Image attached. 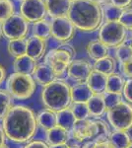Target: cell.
Masks as SVG:
<instances>
[{
	"mask_svg": "<svg viewBox=\"0 0 132 148\" xmlns=\"http://www.w3.org/2000/svg\"><path fill=\"white\" fill-rule=\"evenodd\" d=\"M37 116L29 107L13 106L2 120V127L7 138L15 143L30 142L38 131Z\"/></svg>",
	"mask_w": 132,
	"mask_h": 148,
	"instance_id": "cell-1",
	"label": "cell"
},
{
	"mask_svg": "<svg viewBox=\"0 0 132 148\" xmlns=\"http://www.w3.org/2000/svg\"><path fill=\"white\" fill-rule=\"evenodd\" d=\"M77 30L82 32H95L103 25V8L91 0H77L72 2L67 15Z\"/></svg>",
	"mask_w": 132,
	"mask_h": 148,
	"instance_id": "cell-2",
	"label": "cell"
},
{
	"mask_svg": "<svg viewBox=\"0 0 132 148\" xmlns=\"http://www.w3.org/2000/svg\"><path fill=\"white\" fill-rule=\"evenodd\" d=\"M40 100L45 109L58 113L72 105L71 87L65 81L55 80L47 86L42 87Z\"/></svg>",
	"mask_w": 132,
	"mask_h": 148,
	"instance_id": "cell-3",
	"label": "cell"
},
{
	"mask_svg": "<svg viewBox=\"0 0 132 148\" xmlns=\"http://www.w3.org/2000/svg\"><path fill=\"white\" fill-rule=\"evenodd\" d=\"M36 81L33 76L14 72L8 77L6 82V90L14 99L24 101L28 100L36 91Z\"/></svg>",
	"mask_w": 132,
	"mask_h": 148,
	"instance_id": "cell-4",
	"label": "cell"
},
{
	"mask_svg": "<svg viewBox=\"0 0 132 148\" xmlns=\"http://www.w3.org/2000/svg\"><path fill=\"white\" fill-rule=\"evenodd\" d=\"M127 29L124 28L118 21L105 22L99 29L98 40L107 47H114L121 46L127 40Z\"/></svg>",
	"mask_w": 132,
	"mask_h": 148,
	"instance_id": "cell-5",
	"label": "cell"
},
{
	"mask_svg": "<svg viewBox=\"0 0 132 148\" xmlns=\"http://www.w3.org/2000/svg\"><path fill=\"white\" fill-rule=\"evenodd\" d=\"M107 118L114 130L130 131L132 130V105L123 101L116 108L109 110Z\"/></svg>",
	"mask_w": 132,
	"mask_h": 148,
	"instance_id": "cell-6",
	"label": "cell"
},
{
	"mask_svg": "<svg viewBox=\"0 0 132 148\" xmlns=\"http://www.w3.org/2000/svg\"><path fill=\"white\" fill-rule=\"evenodd\" d=\"M29 28L30 23L20 13H15L2 24L3 36L9 40L26 39L29 33Z\"/></svg>",
	"mask_w": 132,
	"mask_h": 148,
	"instance_id": "cell-7",
	"label": "cell"
},
{
	"mask_svg": "<svg viewBox=\"0 0 132 148\" xmlns=\"http://www.w3.org/2000/svg\"><path fill=\"white\" fill-rule=\"evenodd\" d=\"M72 60L70 54L59 47L49 51L44 57V62L51 67L56 77H61L67 72V68Z\"/></svg>",
	"mask_w": 132,
	"mask_h": 148,
	"instance_id": "cell-8",
	"label": "cell"
},
{
	"mask_svg": "<svg viewBox=\"0 0 132 148\" xmlns=\"http://www.w3.org/2000/svg\"><path fill=\"white\" fill-rule=\"evenodd\" d=\"M20 14L29 23L44 20L47 16L44 0H23L20 5Z\"/></svg>",
	"mask_w": 132,
	"mask_h": 148,
	"instance_id": "cell-9",
	"label": "cell"
},
{
	"mask_svg": "<svg viewBox=\"0 0 132 148\" xmlns=\"http://www.w3.org/2000/svg\"><path fill=\"white\" fill-rule=\"evenodd\" d=\"M75 26L68 17L51 19V37L57 42H69L75 36Z\"/></svg>",
	"mask_w": 132,
	"mask_h": 148,
	"instance_id": "cell-10",
	"label": "cell"
},
{
	"mask_svg": "<svg viewBox=\"0 0 132 148\" xmlns=\"http://www.w3.org/2000/svg\"><path fill=\"white\" fill-rule=\"evenodd\" d=\"M94 70L93 65L86 59H74L67 68V76L75 83L87 82L89 76Z\"/></svg>",
	"mask_w": 132,
	"mask_h": 148,
	"instance_id": "cell-11",
	"label": "cell"
},
{
	"mask_svg": "<svg viewBox=\"0 0 132 148\" xmlns=\"http://www.w3.org/2000/svg\"><path fill=\"white\" fill-rule=\"evenodd\" d=\"M70 133L73 139H75L77 142L93 140L97 133L96 120L94 121L91 119H87L83 121H77Z\"/></svg>",
	"mask_w": 132,
	"mask_h": 148,
	"instance_id": "cell-12",
	"label": "cell"
},
{
	"mask_svg": "<svg viewBox=\"0 0 132 148\" xmlns=\"http://www.w3.org/2000/svg\"><path fill=\"white\" fill-rule=\"evenodd\" d=\"M47 15L51 19L67 17L71 8V0H44Z\"/></svg>",
	"mask_w": 132,
	"mask_h": 148,
	"instance_id": "cell-13",
	"label": "cell"
},
{
	"mask_svg": "<svg viewBox=\"0 0 132 148\" xmlns=\"http://www.w3.org/2000/svg\"><path fill=\"white\" fill-rule=\"evenodd\" d=\"M32 76L34 80L36 81V83L42 85V87L47 86L57 79L56 75H55L51 67L45 62L38 64Z\"/></svg>",
	"mask_w": 132,
	"mask_h": 148,
	"instance_id": "cell-14",
	"label": "cell"
},
{
	"mask_svg": "<svg viewBox=\"0 0 132 148\" xmlns=\"http://www.w3.org/2000/svg\"><path fill=\"white\" fill-rule=\"evenodd\" d=\"M47 40L32 36L27 40V54L35 60H40L45 56Z\"/></svg>",
	"mask_w": 132,
	"mask_h": 148,
	"instance_id": "cell-15",
	"label": "cell"
},
{
	"mask_svg": "<svg viewBox=\"0 0 132 148\" xmlns=\"http://www.w3.org/2000/svg\"><path fill=\"white\" fill-rule=\"evenodd\" d=\"M87 104L91 118H94L95 120H101V118L107 114V109L104 94H95L89 100Z\"/></svg>",
	"mask_w": 132,
	"mask_h": 148,
	"instance_id": "cell-16",
	"label": "cell"
},
{
	"mask_svg": "<svg viewBox=\"0 0 132 148\" xmlns=\"http://www.w3.org/2000/svg\"><path fill=\"white\" fill-rule=\"evenodd\" d=\"M38 65V61L35 60L28 54L15 58L13 61V69L14 72L25 74V75H33L34 71Z\"/></svg>",
	"mask_w": 132,
	"mask_h": 148,
	"instance_id": "cell-17",
	"label": "cell"
},
{
	"mask_svg": "<svg viewBox=\"0 0 132 148\" xmlns=\"http://www.w3.org/2000/svg\"><path fill=\"white\" fill-rule=\"evenodd\" d=\"M107 75L93 70L86 83L89 85L94 94H105L107 89Z\"/></svg>",
	"mask_w": 132,
	"mask_h": 148,
	"instance_id": "cell-18",
	"label": "cell"
},
{
	"mask_svg": "<svg viewBox=\"0 0 132 148\" xmlns=\"http://www.w3.org/2000/svg\"><path fill=\"white\" fill-rule=\"evenodd\" d=\"M86 51L92 60L97 61L104 57L109 56V47L103 44L100 40H95L88 42L86 46Z\"/></svg>",
	"mask_w": 132,
	"mask_h": 148,
	"instance_id": "cell-19",
	"label": "cell"
},
{
	"mask_svg": "<svg viewBox=\"0 0 132 148\" xmlns=\"http://www.w3.org/2000/svg\"><path fill=\"white\" fill-rule=\"evenodd\" d=\"M94 95L95 94L86 82L76 83L71 87L72 103H88Z\"/></svg>",
	"mask_w": 132,
	"mask_h": 148,
	"instance_id": "cell-20",
	"label": "cell"
},
{
	"mask_svg": "<svg viewBox=\"0 0 132 148\" xmlns=\"http://www.w3.org/2000/svg\"><path fill=\"white\" fill-rule=\"evenodd\" d=\"M69 133L67 130L61 128L60 126H55L54 128L47 131V143L49 147L56 145L67 144L69 138Z\"/></svg>",
	"mask_w": 132,
	"mask_h": 148,
	"instance_id": "cell-21",
	"label": "cell"
},
{
	"mask_svg": "<svg viewBox=\"0 0 132 148\" xmlns=\"http://www.w3.org/2000/svg\"><path fill=\"white\" fill-rule=\"evenodd\" d=\"M126 79L120 73H111L107 75V89L105 93H114V94H122L125 86Z\"/></svg>",
	"mask_w": 132,
	"mask_h": 148,
	"instance_id": "cell-22",
	"label": "cell"
},
{
	"mask_svg": "<svg viewBox=\"0 0 132 148\" xmlns=\"http://www.w3.org/2000/svg\"><path fill=\"white\" fill-rule=\"evenodd\" d=\"M38 123L44 130H49L57 126V114L50 110L44 109L37 116Z\"/></svg>",
	"mask_w": 132,
	"mask_h": 148,
	"instance_id": "cell-23",
	"label": "cell"
},
{
	"mask_svg": "<svg viewBox=\"0 0 132 148\" xmlns=\"http://www.w3.org/2000/svg\"><path fill=\"white\" fill-rule=\"evenodd\" d=\"M56 114H57V125L60 126L63 130H67L68 132H71L72 128H73V126L75 125L76 121H77L71 108H67Z\"/></svg>",
	"mask_w": 132,
	"mask_h": 148,
	"instance_id": "cell-24",
	"label": "cell"
},
{
	"mask_svg": "<svg viewBox=\"0 0 132 148\" xmlns=\"http://www.w3.org/2000/svg\"><path fill=\"white\" fill-rule=\"evenodd\" d=\"M109 141L116 148H128L132 144V136L128 131L114 130L110 133Z\"/></svg>",
	"mask_w": 132,
	"mask_h": 148,
	"instance_id": "cell-25",
	"label": "cell"
},
{
	"mask_svg": "<svg viewBox=\"0 0 132 148\" xmlns=\"http://www.w3.org/2000/svg\"><path fill=\"white\" fill-rule=\"evenodd\" d=\"M32 33L33 36L37 38L44 40H49L51 37V22L47 19H44V20L33 23Z\"/></svg>",
	"mask_w": 132,
	"mask_h": 148,
	"instance_id": "cell-26",
	"label": "cell"
},
{
	"mask_svg": "<svg viewBox=\"0 0 132 148\" xmlns=\"http://www.w3.org/2000/svg\"><path fill=\"white\" fill-rule=\"evenodd\" d=\"M93 67L94 70L99 71L101 73L105 74V75H109V74L116 72V59L109 56L100 59V60L95 61V63L93 64Z\"/></svg>",
	"mask_w": 132,
	"mask_h": 148,
	"instance_id": "cell-27",
	"label": "cell"
},
{
	"mask_svg": "<svg viewBox=\"0 0 132 148\" xmlns=\"http://www.w3.org/2000/svg\"><path fill=\"white\" fill-rule=\"evenodd\" d=\"M7 51H8V53L14 58L26 56L27 54V40L19 39L9 40L7 45Z\"/></svg>",
	"mask_w": 132,
	"mask_h": 148,
	"instance_id": "cell-28",
	"label": "cell"
},
{
	"mask_svg": "<svg viewBox=\"0 0 132 148\" xmlns=\"http://www.w3.org/2000/svg\"><path fill=\"white\" fill-rule=\"evenodd\" d=\"M13 99L7 90L0 89V120H3L13 107Z\"/></svg>",
	"mask_w": 132,
	"mask_h": 148,
	"instance_id": "cell-29",
	"label": "cell"
},
{
	"mask_svg": "<svg viewBox=\"0 0 132 148\" xmlns=\"http://www.w3.org/2000/svg\"><path fill=\"white\" fill-rule=\"evenodd\" d=\"M96 123H97V133H96L94 139L91 141L102 142L105 141V140H109L110 133H111L109 125V123H107L103 120H96Z\"/></svg>",
	"mask_w": 132,
	"mask_h": 148,
	"instance_id": "cell-30",
	"label": "cell"
},
{
	"mask_svg": "<svg viewBox=\"0 0 132 148\" xmlns=\"http://www.w3.org/2000/svg\"><path fill=\"white\" fill-rule=\"evenodd\" d=\"M123 9L119 8L114 4L105 3V7L103 8V14H104V18L105 22H109V21H119Z\"/></svg>",
	"mask_w": 132,
	"mask_h": 148,
	"instance_id": "cell-31",
	"label": "cell"
},
{
	"mask_svg": "<svg viewBox=\"0 0 132 148\" xmlns=\"http://www.w3.org/2000/svg\"><path fill=\"white\" fill-rule=\"evenodd\" d=\"M70 108L77 121H83L91 118L87 103H72Z\"/></svg>",
	"mask_w": 132,
	"mask_h": 148,
	"instance_id": "cell-32",
	"label": "cell"
},
{
	"mask_svg": "<svg viewBox=\"0 0 132 148\" xmlns=\"http://www.w3.org/2000/svg\"><path fill=\"white\" fill-rule=\"evenodd\" d=\"M15 14L14 4L11 0H0V24H3Z\"/></svg>",
	"mask_w": 132,
	"mask_h": 148,
	"instance_id": "cell-33",
	"label": "cell"
},
{
	"mask_svg": "<svg viewBox=\"0 0 132 148\" xmlns=\"http://www.w3.org/2000/svg\"><path fill=\"white\" fill-rule=\"evenodd\" d=\"M116 59L119 63H124L132 59V51L125 42L116 49Z\"/></svg>",
	"mask_w": 132,
	"mask_h": 148,
	"instance_id": "cell-34",
	"label": "cell"
},
{
	"mask_svg": "<svg viewBox=\"0 0 132 148\" xmlns=\"http://www.w3.org/2000/svg\"><path fill=\"white\" fill-rule=\"evenodd\" d=\"M105 101L107 105V111L110 109L116 108L119 104L124 101V98L122 94H114V93H105Z\"/></svg>",
	"mask_w": 132,
	"mask_h": 148,
	"instance_id": "cell-35",
	"label": "cell"
},
{
	"mask_svg": "<svg viewBox=\"0 0 132 148\" xmlns=\"http://www.w3.org/2000/svg\"><path fill=\"white\" fill-rule=\"evenodd\" d=\"M119 23L126 28L127 30H131L132 29V8L124 9L122 12L120 18H119Z\"/></svg>",
	"mask_w": 132,
	"mask_h": 148,
	"instance_id": "cell-36",
	"label": "cell"
},
{
	"mask_svg": "<svg viewBox=\"0 0 132 148\" xmlns=\"http://www.w3.org/2000/svg\"><path fill=\"white\" fill-rule=\"evenodd\" d=\"M83 148H116L109 140H105L102 142L96 141H86L83 144Z\"/></svg>",
	"mask_w": 132,
	"mask_h": 148,
	"instance_id": "cell-37",
	"label": "cell"
},
{
	"mask_svg": "<svg viewBox=\"0 0 132 148\" xmlns=\"http://www.w3.org/2000/svg\"><path fill=\"white\" fill-rule=\"evenodd\" d=\"M121 75L126 79H132V59L127 62L119 63Z\"/></svg>",
	"mask_w": 132,
	"mask_h": 148,
	"instance_id": "cell-38",
	"label": "cell"
},
{
	"mask_svg": "<svg viewBox=\"0 0 132 148\" xmlns=\"http://www.w3.org/2000/svg\"><path fill=\"white\" fill-rule=\"evenodd\" d=\"M122 95H123L124 100L132 105V79H126Z\"/></svg>",
	"mask_w": 132,
	"mask_h": 148,
	"instance_id": "cell-39",
	"label": "cell"
},
{
	"mask_svg": "<svg viewBox=\"0 0 132 148\" xmlns=\"http://www.w3.org/2000/svg\"><path fill=\"white\" fill-rule=\"evenodd\" d=\"M23 148H49V146L42 140H33L28 142Z\"/></svg>",
	"mask_w": 132,
	"mask_h": 148,
	"instance_id": "cell-40",
	"label": "cell"
},
{
	"mask_svg": "<svg viewBox=\"0 0 132 148\" xmlns=\"http://www.w3.org/2000/svg\"><path fill=\"white\" fill-rule=\"evenodd\" d=\"M57 47H59V49H63V51L68 52V53L71 56L72 59L74 60V58H75V56H76V49L72 45H70L69 42H64V44L59 45Z\"/></svg>",
	"mask_w": 132,
	"mask_h": 148,
	"instance_id": "cell-41",
	"label": "cell"
},
{
	"mask_svg": "<svg viewBox=\"0 0 132 148\" xmlns=\"http://www.w3.org/2000/svg\"><path fill=\"white\" fill-rule=\"evenodd\" d=\"M109 2L123 10L130 8V6L132 5V0H109Z\"/></svg>",
	"mask_w": 132,
	"mask_h": 148,
	"instance_id": "cell-42",
	"label": "cell"
},
{
	"mask_svg": "<svg viewBox=\"0 0 132 148\" xmlns=\"http://www.w3.org/2000/svg\"><path fill=\"white\" fill-rule=\"evenodd\" d=\"M6 138L7 136L5 134V131H4L2 126H0V147L6 144Z\"/></svg>",
	"mask_w": 132,
	"mask_h": 148,
	"instance_id": "cell-43",
	"label": "cell"
},
{
	"mask_svg": "<svg viewBox=\"0 0 132 148\" xmlns=\"http://www.w3.org/2000/svg\"><path fill=\"white\" fill-rule=\"evenodd\" d=\"M6 79V69L3 65L0 64V85Z\"/></svg>",
	"mask_w": 132,
	"mask_h": 148,
	"instance_id": "cell-44",
	"label": "cell"
},
{
	"mask_svg": "<svg viewBox=\"0 0 132 148\" xmlns=\"http://www.w3.org/2000/svg\"><path fill=\"white\" fill-rule=\"evenodd\" d=\"M91 1H93V2H95V3H98V4H100V5H102V4L107 3V0H91Z\"/></svg>",
	"mask_w": 132,
	"mask_h": 148,
	"instance_id": "cell-45",
	"label": "cell"
},
{
	"mask_svg": "<svg viewBox=\"0 0 132 148\" xmlns=\"http://www.w3.org/2000/svg\"><path fill=\"white\" fill-rule=\"evenodd\" d=\"M49 148H69L68 144H62V145H56V146H51Z\"/></svg>",
	"mask_w": 132,
	"mask_h": 148,
	"instance_id": "cell-46",
	"label": "cell"
},
{
	"mask_svg": "<svg viewBox=\"0 0 132 148\" xmlns=\"http://www.w3.org/2000/svg\"><path fill=\"white\" fill-rule=\"evenodd\" d=\"M69 148H82V146H81V145H79V144H77V143H74V144L69 145Z\"/></svg>",
	"mask_w": 132,
	"mask_h": 148,
	"instance_id": "cell-47",
	"label": "cell"
},
{
	"mask_svg": "<svg viewBox=\"0 0 132 148\" xmlns=\"http://www.w3.org/2000/svg\"><path fill=\"white\" fill-rule=\"evenodd\" d=\"M126 42H127V45L130 47V49H131V51H132V38H130V39H128V40H126Z\"/></svg>",
	"mask_w": 132,
	"mask_h": 148,
	"instance_id": "cell-48",
	"label": "cell"
},
{
	"mask_svg": "<svg viewBox=\"0 0 132 148\" xmlns=\"http://www.w3.org/2000/svg\"><path fill=\"white\" fill-rule=\"evenodd\" d=\"M3 36V32H2V24H0V39L2 38Z\"/></svg>",
	"mask_w": 132,
	"mask_h": 148,
	"instance_id": "cell-49",
	"label": "cell"
},
{
	"mask_svg": "<svg viewBox=\"0 0 132 148\" xmlns=\"http://www.w3.org/2000/svg\"><path fill=\"white\" fill-rule=\"evenodd\" d=\"M0 148H9V147L7 146V145L5 144V145H3V146H1V147H0Z\"/></svg>",
	"mask_w": 132,
	"mask_h": 148,
	"instance_id": "cell-50",
	"label": "cell"
},
{
	"mask_svg": "<svg viewBox=\"0 0 132 148\" xmlns=\"http://www.w3.org/2000/svg\"><path fill=\"white\" fill-rule=\"evenodd\" d=\"M130 33H131V38H132V29L130 30Z\"/></svg>",
	"mask_w": 132,
	"mask_h": 148,
	"instance_id": "cell-51",
	"label": "cell"
},
{
	"mask_svg": "<svg viewBox=\"0 0 132 148\" xmlns=\"http://www.w3.org/2000/svg\"><path fill=\"white\" fill-rule=\"evenodd\" d=\"M128 148H132V144H131V145H130V146H129Z\"/></svg>",
	"mask_w": 132,
	"mask_h": 148,
	"instance_id": "cell-52",
	"label": "cell"
},
{
	"mask_svg": "<svg viewBox=\"0 0 132 148\" xmlns=\"http://www.w3.org/2000/svg\"><path fill=\"white\" fill-rule=\"evenodd\" d=\"M71 1H72V2H73V1H77V0H71Z\"/></svg>",
	"mask_w": 132,
	"mask_h": 148,
	"instance_id": "cell-53",
	"label": "cell"
},
{
	"mask_svg": "<svg viewBox=\"0 0 132 148\" xmlns=\"http://www.w3.org/2000/svg\"><path fill=\"white\" fill-rule=\"evenodd\" d=\"M20 1H23V0H20Z\"/></svg>",
	"mask_w": 132,
	"mask_h": 148,
	"instance_id": "cell-54",
	"label": "cell"
},
{
	"mask_svg": "<svg viewBox=\"0 0 132 148\" xmlns=\"http://www.w3.org/2000/svg\"><path fill=\"white\" fill-rule=\"evenodd\" d=\"M82 148H83V147H82Z\"/></svg>",
	"mask_w": 132,
	"mask_h": 148,
	"instance_id": "cell-55",
	"label": "cell"
}]
</instances>
